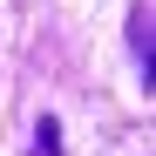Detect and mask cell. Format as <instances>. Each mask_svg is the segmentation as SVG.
<instances>
[{
  "instance_id": "6da1fadb",
  "label": "cell",
  "mask_w": 156,
  "mask_h": 156,
  "mask_svg": "<svg viewBox=\"0 0 156 156\" xmlns=\"http://www.w3.org/2000/svg\"><path fill=\"white\" fill-rule=\"evenodd\" d=\"M129 48H136V61H143V75H149V61H156V34H149V7H136V14H129Z\"/></svg>"
},
{
  "instance_id": "7a4b0ae2",
  "label": "cell",
  "mask_w": 156,
  "mask_h": 156,
  "mask_svg": "<svg viewBox=\"0 0 156 156\" xmlns=\"http://www.w3.org/2000/svg\"><path fill=\"white\" fill-rule=\"evenodd\" d=\"M41 156H61V136H55V115H41V136H34Z\"/></svg>"
}]
</instances>
